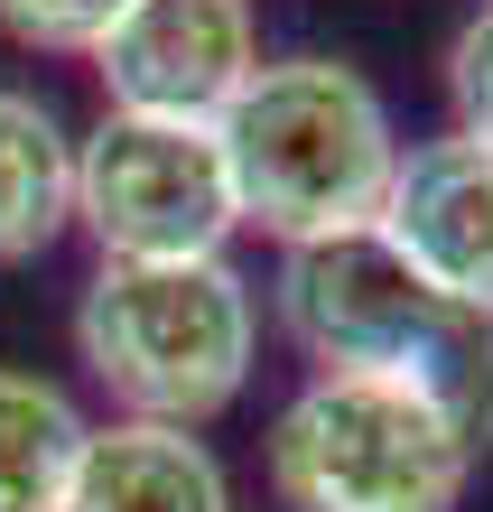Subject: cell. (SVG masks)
I'll use <instances>...</instances> for the list:
<instances>
[{
  "label": "cell",
  "instance_id": "cell-1",
  "mask_svg": "<svg viewBox=\"0 0 493 512\" xmlns=\"http://www.w3.org/2000/svg\"><path fill=\"white\" fill-rule=\"evenodd\" d=\"M270 317L317 373H373L419 391L456 438L493 447V317L428 289L373 224L289 243L270 270Z\"/></svg>",
  "mask_w": 493,
  "mask_h": 512
},
{
  "label": "cell",
  "instance_id": "cell-2",
  "mask_svg": "<svg viewBox=\"0 0 493 512\" xmlns=\"http://www.w3.org/2000/svg\"><path fill=\"white\" fill-rule=\"evenodd\" d=\"M214 149L233 177V215L289 252L382 224L400 122L345 56H261L242 94L214 112Z\"/></svg>",
  "mask_w": 493,
  "mask_h": 512
},
{
  "label": "cell",
  "instance_id": "cell-3",
  "mask_svg": "<svg viewBox=\"0 0 493 512\" xmlns=\"http://www.w3.org/2000/svg\"><path fill=\"white\" fill-rule=\"evenodd\" d=\"M75 364L112 391L121 419L205 429L261 364V289L214 261H94L75 298Z\"/></svg>",
  "mask_w": 493,
  "mask_h": 512
},
{
  "label": "cell",
  "instance_id": "cell-4",
  "mask_svg": "<svg viewBox=\"0 0 493 512\" xmlns=\"http://www.w3.org/2000/svg\"><path fill=\"white\" fill-rule=\"evenodd\" d=\"M261 466L280 512H456L475 485V447L373 373H307L270 419Z\"/></svg>",
  "mask_w": 493,
  "mask_h": 512
},
{
  "label": "cell",
  "instance_id": "cell-5",
  "mask_svg": "<svg viewBox=\"0 0 493 512\" xmlns=\"http://www.w3.org/2000/svg\"><path fill=\"white\" fill-rule=\"evenodd\" d=\"M75 233L103 261H214L242 233L214 122L103 112L75 140Z\"/></svg>",
  "mask_w": 493,
  "mask_h": 512
},
{
  "label": "cell",
  "instance_id": "cell-6",
  "mask_svg": "<svg viewBox=\"0 0 493 512\" xmlns=\"http://www.w3.org/2000/svg\"><path fill=\"white\" fill-rule=\"evenodd\" d=\"M84 66L103 75V112L214 122L261 66V19L252 0H131Z\"/></svg>",
  "mask_w": 493,
  "mask_h": 512
},
{
  "label": "cell",
  "instance_id": "cell-7",
  "mask_svg": "<svg viewBox=\"0 0 493 512\" xmlns=\"http://www.w3.org/2000/svg\"><path fill=\"white\" fill-rule=\"evenodd\" d=\"M373 233L428 289L493 317V140L456 131V122L438 140H400V168H391Z\"/></svg>",
  "mask_w": 493,
  "mask_h": 512
},
{
  "label": "cell",
  "instance_id": "cell-8",
  "mask_svg": "<svg viewBox=\"0 0 493 512\" xmlns=\"http://www.w3.org/2000/svg\"><path fill=\"white\" fill-rule=\"evenodd\" d=\"M56 512H233V475L196 429L112 410L84 429Z\"/></svg>",
  "mask_w": 493,
  "mask_h": 512
},
{
  "label": "cell",
  "instance_id": "cell-9",
  "mask_svg": "<svg viewBox=\"0 0 493 512\" xmlns=\"http://www.w3.org/2000/svg\"><path fill=\"white\" fill-rule=\"evenodd\" d=\"M75 233V131L56 103L0 84V261H38Z\"/></svg>",
  "mask_w": 493,
  "mask_h": 512
},
{
  "label": "cell",
  "instance_id": "cell-10",
  "mask_svg": "<svg viewBox=\"0 0 493 512\" xmlns=\"http://www.w3.org/2000/svg\"><path fill=\"white\" fill-rule=\"evenodd\" d=\"M84 429H94V419L75 410L66 382L0 364V512H56Z\"/></svg>",
  "mask_w": 493,
  "mask_h": 512
},
{
  "label": "cell",
  "instance_id": "cell-11",
  "mask_svg": "<svg viewBox=\"0 0 493 512\" xmlns=\"http://www.w3.org/2000/svg\"><path fill=\"white\" fill-rule=\"evenodd\" d=\"M131 0H0V38L28 56H94Z\"/></svg>",
  "mask_w": 493,
  "mask_h": 512
},
{
  "label": "cell",
  "instance_id": "cell-12",
  "mask_svg": "<svg viewBox=\"0 0 493 512\" xmlns=\"http://www.w3.org/2000/svg\"><path fill=\"white\" fill-rule=\"evenodd\" d=\"M447 103H456V131L493 140V0L456 28V47H447Z\"/></svg>",
  "mask_w": 493,
  "mask_h": 512
}]
</instances>
